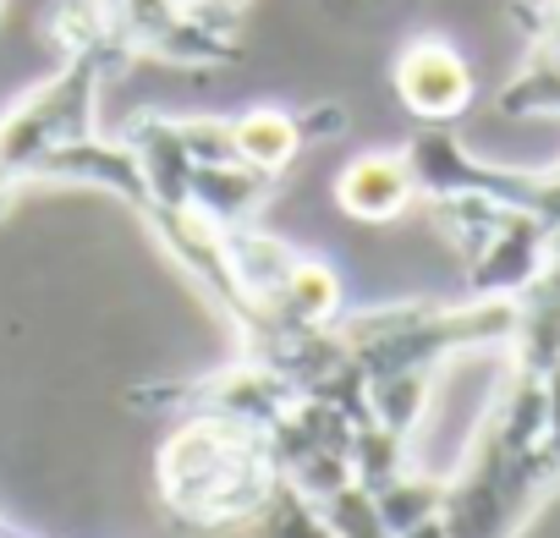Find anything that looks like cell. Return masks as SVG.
Here are the masks:
<instances>
[{
  "label": "cell",
  "instance_id": "277c9868",
  "mask_svg": "<svg viewBox=\"0 0 560 538\" xmlns=\"http://www.w3.org/2000/svg\"><path fill=\"white\" fill-rule=\"evenodd\" d=\"M236 154L253 165V171H280L292 154H298V127L287 116H275V110H253L236 132H231Z\"/></svg>",
  "mask_w": 560,
  "mask_h": 538
},
{
  "label": "cell",
  "instance_id": "6da1fadb",
  "mask_svg": "<svg viewBox=\"0 0 560 538\" xmlns=\"http://www.w3.org/2000/svg\"><path fill=\"white\" fill-rule=\"evenodd\" d=\"M396 89L407 100L412 116L423 121H451L467 110L472 100V72L467 61L445 45V39H418L401 61H396Z\"/></svg>",
  "mask_w": 560,
  "mask_h": 538
},
{
  "label": "cell",
  "instance_id": "3957f363",
  "mask_svg": "<svg viewBox=\"0 0 560 538\" xmlns=\"http://www.w3.org/2000/svg\"><path fill=\"white\" fill-rule=\"evenodd\" d=\"M269 303L280 308V319H287L292 330H319L325 319L341 314V281L319 258H292L287 281H280V292Z\"/></svg>",
  "mask_w": 560,
  "mask_h": 538
},
{
  "label": "cell",
  "instance_id": "7a4b0ae2",
  "mask_svg": "<svg viewBox=\"0 0 560 538\" xmlns=\"http://www.w3.org/2000/svg\"><path fill=\"white\" fill-rule=\"evenodd\" d=\"M412 187H418V171H412L407 160H396V154H369V160H358V165L341 176L336 192H341V209H347V214H358V220H390V214L407 209Z\"/></svg>",
  "mask_w": 560,
  "mask_h": 538
}]
</instances>
